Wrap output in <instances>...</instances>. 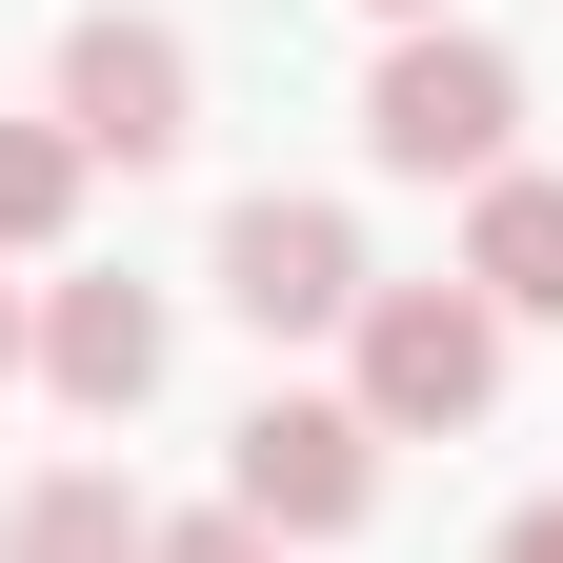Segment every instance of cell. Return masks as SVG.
<instances>
[{
  "instance_id": "10",
  "label": "cell",
  "mask_w": 563,
  "mask_h": 563,
  "mask_svg": "<svg viewBox=\"0 0 563 563\" xmlns=\"http://www.w3.org/2000/svg\"><path fill=\"white\" fill-rule=\"evenodd\" d=\"M141 563H282V543H262L242 504H201V523H162V543H141Z\"/></svg>"
},
{
  "instance_id": "13",
  "label": "cell",
  "mask_w": 563,
  "mask_h": 563,
  "mask_svg": "<svg viewBox=\"0 0 563 563\" xmlns=\"http://www.w3.org/2000/svg\"><path fill=\"white\" fill-rule=\"evenodd\" d=\"M363 21H443V0H363Z\"/></svg>"
},
{
  "instance_id": "3",
  "label": "cell",
  "mask_w": 563,
  "mask_h": 563,
  "mask_svg": "<svg viewBox=\"0 0 563 563\" xmlns=\"http://www.w3.org/2000/svg\"><path fill=\"white\" fill-rule=\"evenodd\" d=\"M222 504H242L262 543H342V523L383 504V422H363V402H302V383H282V402H242Z\"/></svg>"
},
{
  "instance_id": "2",
  "label": "cell",
  "mask_w": 563,
  "mask_h": 563,
  "mask_svg": "<svg viewBox=\"0 0 563 563\" xmlns=\"http://www.w3.org/2000/svg\"><path fill=\"white\" fill-rule=\"evenodd\" d=\"M504 141H523V60L504 41H463V21L383 41V81H363V162L383 181H504Z\"/></svg>"
},
{
  "instance_id": "5",
  "label": "cell",
  "mask_w": 563,
  "mask_h": 563,
  "mask_svg": "<svg viewBox=\"0 0 563 563\" xmlns=\"http://www.w3.org/2000/svg\"><path fill=\"white\" fill-rule=\"evenodd\" d=\"M222 302H242L262 342L363 322V222H342V201H242V222H222Z\"/></svg>"
},
{
  "instance_id": "6",
  "label": "cell",
  "mask_w": 563,
  "mask_h": 563,
  "mask_svg": "<svg viewBox=\"0 0 563 563\" xmlns=\"http://www.w3.org/2000/svg\"><path fill=\"white\" fill-rule=\"evenodd\" d=\"M21 383H60L81 422H141L162 402V302H141V282H41V363Z\"/></svg>"
},
{
  "instance_id": "7",
  "label": "cell",
  "mask_w": 563,
  "mask_h": 563,
  "mask_svg": "<svg viewBox=\"0 0 563 563\" xmlns=\"http://www.w3.org/2000/svg\"><path fill=\"white\" fill-rule=\"evenodd\" d=\"M463 282H483L504 322H563V181H543V162L463 181Z\"/></svg>"
},
{
  "instance_id": "8",
  "label": "cell",
  "mask_w": 563,
  "mask_h": 563,
  "mask_svg": "<svg viewBox=\"0 0 563 563\" xmlns=\"http://www.w3.org/2000/svg\"><path fill=\"white\" fill-rule=\"evenodd\" d=\"M141 543H162V504L121 463H60L41 504H0V563H141Z\"/></svg>"
},
{
  "instance_id": "1",
  "label": "cell",
  "mask_w": 563,
  "mask_h": 563,
  "mask_svg": "<svg viewBox=\"0 0 563 563\" xmlns=\"http://www.w3.org/2000/svg\"><path fill=\"white\" fill-rule=\"evenodd\" d=\"M383 422V443H463L483 402H504V302L443 262V282H363V383H342Z\"/></svg>"
},
{
  "instance_id": "4",
  "label": "cell",
  "mask_w": 563,
  "mask_h": 563,
  "mask_svg": "<svg viewBox=\"0 0 563 563\" xmlns=\"http://www.w3.org/2000/svg\"><path fill=\"white\" fill-rule=\"evenodd\" d=\"M60 141H81V162H181V141H201V60H181V21L81 0V21H60Z\"/></svg>"
},
{
  "instance_id": "12",
  "label": "cell",
  "mask_w": 563,
  "mask_h": 563,
  "mask_svg": "<svg viewBox=\"0 0 563 563\" xmlns=\"http://www.w3.org/2000/svg\"><path fill=\"white\" fill-rule=\"evenodd\" d=\"M504 563H563V504H523V523H504Z\"/></svg>"
},
{
  "instance_id": "9",
  "label": "cell",
  "mask_w": 563,
  "mask_h": 563,
  "mask_svg": "<svg viewBox=\"0 0 563 563\" xmlns=\"http://www.w3.org/2000/svg\"><path fill=\"white\" fill-rule=\"evenodd\" d=\"M81 181H101V162H81L60 121H0V262H41L60 222H81Z\"/></svg>"
},
{
  "instance_id": "11",
  "label": "cell",
  "mask_w": 563,
  "mask_h": 563,
  "mask_svg": "<svg viewBox=\"0 0 563 563\" xmlns=\"http://www.w3.org/2000/svg\"><path fill=\"white\" fill-rule=\"evenodd\" d=\"M21 363H41V302H21V282H0V383H21Z\"/></svg>"
}]
</instances>
